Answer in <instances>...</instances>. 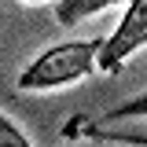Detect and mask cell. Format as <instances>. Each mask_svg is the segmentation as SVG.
<instances>
[{
    "mask_svg": "<svg viewBox=\"0 0 147 147\" xmlns=\"http://www.w3.org/2000/svg\"><path fill=\"white\" fill-rule=\"evenodd\" d=\"M99 44L103 40H66V44H52L48 52H40L18 74L15 88L18 92H52L66 88L74 81H85L96 66H99Z\"/></svg>",
    "mask_w": 147,
    "mask_h": 147,
    "instance_id": "obj_1",
    "label": "cell"
},
{
    "mask_svg": "<svg viewBox=\"0 0 147 147\" xmlns=\"http://www.w3.org/2000/svg\"><path fill=\"white\" fill-rule=\"evenodd\" d=\"M147 48V0H129L125 15L118 18L114 33L99 44V70L103 74H118L121 63Z\"/></svg>",
    "mask_w": 147,
    "mask_h": 147,
    "instance_id": "obj_2",
    "label": "cell"
},
{
    "mask_svg": "<svg viewBox=\"0 0 147 147\" xmlns=\"http://www.w3.org/2000/svg\"><path fill=\"white\" fill-rule=\"evenodd\" d=\"M114 4H129V0H59L55 18H59V26H74V22L92 18L99 11H107V7H114Z\"/></svg>",
    "mask_w": 147,
    "mask_h": 147,
    "instance_id": "obj_3",
    "label": "cell"
},
{
    "mask_svg": "<svg viewBox=\"0 0 147 147\" xmlns=\"http://www.w3.org/2000/svg\"><path fill=\"white\" fill-rule=\"evenodd\" d=\"M0 147H33L30 136L22 132V125H18L15 118H7L4 110H0Z\"/></svg>",
    "mask_w": 147,
    "mask_h": 147,
    "instance_id": "obj_4",
    "label": "cell"
},
{
    "mask_svg": "<svg viewBox=\"0 0 147 147\" xmlns=\"http://www.w3.org/2000/svg\"><path fill=\"white\" fill-rule=\"evenodd\" d=\"M121 118H147V92L125 99L121 107H114V110H107V121H121Z\"/></svg>",
    "mask_w": 147,
    "mask_h": 147,
    "instance_id": "obj_5",
    "label": "cell"
},
{
    "mask_svg": "<svg viewBox=\"0 0 147 147\" xmlns=\"http://www.w3.org/2000/svg\"><path fill=\"white\" fill-rule=\"evenodd\" d=\"M99 140H110V144H125V147H147L144 132H96Z\"/></svg>",
    "mask_w": 147,
    "mask_h": 147,
    "instance_id": "obj_6",
    "label": "cell"
},
{
    "mask_svg": "<svg viewBox=\"0 0 147 147\" xmlns=\"http://www.w3.org/2000/svg\"><path fill=\"white\" fill-rule=\"evenodd\" d=\"M26 4H44V0H26Z\"/></svg>",
    "mask_w": 147,
    "mask_h": 147,
    "instance_id": "obj_7",
    "label": "cell"
}]
</instances>
